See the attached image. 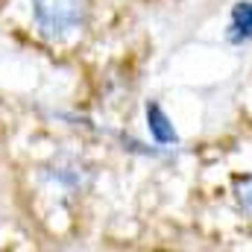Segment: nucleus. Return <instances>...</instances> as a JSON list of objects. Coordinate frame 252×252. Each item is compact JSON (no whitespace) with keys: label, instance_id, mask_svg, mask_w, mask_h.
<instances>
[{"label":"nucleus","instance_id":"nucleus-1","mask_svg":"<svg viewBox=\"0 0 252 252\" xmlns=\"http://www.w3.org/2000/svg\"><path fill=\"white\" fill-rule=\"evenodd\" d=\"M32 21L44 38H70L88 21V0H32Z\"/></svg>","mask_w":252,"mask_h":252},{"label":"nucleus","instance_id":"nucleus-2","mask_svg":"<svg viewBox=\"0 0 252 252\" xmlns=\"http://www.w3.org/2000/svg\"><path fill=\"white\" fill-rule=\"evenodd\" d=\"M44 179H47V185H53V188L76 196V193H82L85 185L91 182V167H88L79 156L62 153V156H56L53 164L44 170Z\"/></svg>","mask_w":252,"mask_h":252},{"label":"nucleus","instance_id":"nucleus-3","mask_svg":"<svg viewBox=\"0 0 252 252\" xmlns=\"http://www.w3.org/2000/svg\"><path fill=\"white\" fill-rule=\"evenodd\" d=\"M144 112H147V129L158 144H176L179 141L176 132H173V124L167 121V115H164V109L158 103H147Z\"/></svg>","mask_w":252,"mask_h":252},{"label":"nucleus","instance_id":"nucleus-4","mask_svg":"<svg viewBox=\"0 0 252 252\" xmlns=\"http://www.w3.org/2000/svg\"><path fill=\"white\" fill-rule=\"evenodd\" d=\"M229 38H232L235 44L252 38V3L250 0L235 3V9H232V24H229Z\"/></svg>","mask_w":252,"mask_h":252},{"label":"nucleus","instance_id":"nucleus-5","mask_svg":"<svg viewBox=\"0 0 252 252\" xmlns=\"http://www.w3.org/2000/svg\"><path fill=\"white\" fill-rule=\"evenodd\" d=\"M235 199H238V208L252 217V176H244V179H238V185H235Z\"/></svg>","mask_w":252,"mask_h":252}]
</instances>
